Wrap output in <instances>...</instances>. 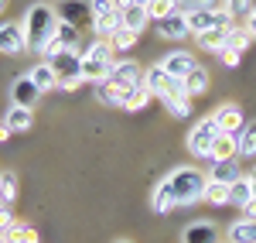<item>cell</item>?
Segmentation results:
<instances>
[{"label":"cell","mask_w":256,"mask_h":243,"mask_svg":"<svg viewBox=\"0 0 256 243\" xmlns=\"http://www.w3.org/2000/svg\"><path fill=\"white\" fill-rule=\"evenodd\" d=\"M92 18H106V14H120V0H89Z\"/></svg>","instance_id":"obj_38"},{"label":"cell","mask_w":256,"mask_h":243,"mask_svg":"<svg viewBox=\"0 0 256 243\" xmlns=\"http://www.w3.org/2000/svg\"><path fill=\"white\" fill-rule=\"evenodd\" d=\"M154 28H158L160 38L168 41H184L192 35V28H188V18H184V11H174V14H168V18L154 21Z\"/></svg>","instance_id":"obj_10"},{"label":"cell","mask_w":256,"mask_h":243,"mask_svg":"<svg viewBox=\"0 0 256 243\" xmlns=\"http://www.w3.org/2000/svg\"><path fill=\"white\" fill-rule=\"evenodd\" d=\"M212 117H216L218 130H226V134H239V130H242V123H246V117H242V106H236V103H222Z\"/></svg>","instance_id":"obj_14"},{"label":"cell","mask_w":256,"mask_h":243,"mask_svg":"<svg viewBox=\"0 0 256 243\" xmlns=\"http://www.w3.org/2000/svg\"><path fill=\"white\" fill-rule=\"evenodd\" d=\"M218 134H222V130H218L216 117H202V120L188 130V141H184L188 154H192V158H212V144H216Z\"/></svg>","instance_id":"obj_5"},{"label":"cell","mask_w":256,"mask_h":243,"mask_svg":"<svg viewBox=\"0 0 256 243\" xmlns=\"http://www.w3.org/2000/svg\"><path fill=\"white\" fill-rule=\"evenodd\" d=\"M55 38L62 41V48L65 52H79V41H82V28H76V24H68V21L58 18V35Z\"/></svg>","instance_id":"obj_25"},{"label":"cell","mask_w":256,"mask_h":243,"mask_svg":"<svg viewBox=\"0 0 256 243\" xmlns=\"http://www.w3.org/2000/svg\"><path fill=\"white\" fill-rule=\"evenodd\" d=\"M144 86L150 89V96H158L160 103L164 100H174V96H188L184 93V79H174L171 72H164L158 65H150V69H144Z\"/></svg>","instance_id":"obj_4"},{"label":"cell","mask_w":256,"mask_h":243,"mask_svg":"<svg viewBox=\"0 0 256 243\" xmlns=\"http://www.w3.org/2000/svg\"><path fill=\"white\" fill-rule=\"evenodd\" d=\"M0 243H7V236H4V233H0Z\"/></svg>","instance_id":"obj_48"},{"label":"cell","mask_w":256,"mask_h":243,"mask_svg":"<svg viewBox=\"0 0 256 243\" xmlns=\"http://www.w3.org/2000/svg\"><path fill=\"white\" fill-rule=\"evenodd\" d=\"M14 199H18V175L14 171H0V202L14 205Z\"/></svg>","instance_id":"obj_31"},{"label":"cell","mask_w":256,"mask_h":243,"mask_svg":"<svg viewBox=\"0 0 256 243\" xmlns=\"http://www.w3.org/2000/svg\"><path fill=\"white\" fill-rule=\"evenodd\" d=\"M31 79H34V86L41 89V96L48 93V89H58V76H55V69H52V62H38L31 72H28Z\"/></svg>","instance_id":"obj_20"},{"label":"cell","mask_w":256,"mask_h":243,"mask_svg":"<svg viewBox=\"0 0 256 243\" xmlns=\"http://www.w3.org/2000/svg\"><path fill=\"white\" fill-rule=\"evenodd\" d=\"M195 65H198V62H195L192 52H168V55L160 59V69H164V72H171L174 79H184Z\"/></svg>","instance_id":"obj_15"},{"label":"cell","mask_w":256,"mask_h":243,"mask_svg":"<svg viewBox=\"0 0 256 243\" xmlns=\"http://www.w3.org/2000/svg\"><path fill=\"white\" fill-rule=\"evenodd\" d=\"M242 219H256V199L250 205H242Z\"/></svg>","instance_id":"obj_42"},{"label":"cell","mask_w":256,"mask_h":243,"mask_svg":"<svg viewBox=\"0 0 256 243\" xmlns=\"http://www.w3.org/2000/svg\"><path fill=\"white\" fill-rule=\"evenodd\" d=\"M137 31H130V28H120L116 35H113V38H110V45H113V52H130V48H134V45H137Z\"/></svg>","instance_id":"obj_35"},{"label":"cell","mask_w":256,"mask_h":243,"mask_svg":"<svg viewBox=\"0 0 256 243\" xmlns=\"http://www.w3.org/2000/svg\"><path fill=\"white\" fill-rule=\"evenodd\" d=\"M226 38H229V28H212V31H205V35H198V48H202V52H222V48H226Z\"/></svg>","instance_id":"obj_24"},{"label":"cell","mask_w":256,"mask_h":243,"mask_svg":"<svg viewBox=\"0 0 256 243\" xmlns=\"http://www.w3.org/2000/svg\"><path fill=\"white\" fill-rule=\"evenodd\" d=\"M253 202V185H250V175H242L239 182H232V192H229V205H250Z\"/></svg>","instance_id":"obj_28"},{"label":"cell","mask_w":256,"mask_h":243,"mask_svg":"<svg viewBox=\"0 0 256 243\" xmlns=\"http://www.w3.org/2000/svg\"><path fill=\"white\" fill-rule=\"evenodd\" d=\"M250 185H253V199H256V168L250 171Z\"/></svg>","instance_id":"obj_45"},{"label":"cell","mask_w":256,"mask_h":243,"mask_svg":"<svg viewBox=\"0 0 256 243\" xmlns=\"http://www.w3.org/2000/svg\"><path fill=\"white\" fill-rule=\"evenodd\" d=\"M0 52L4 55H24L28 52L24 24L20 21H0Z\"/></svg>","instance_id":"obj_9"},{"label":"cell","mask_w":256,"mask_h":243,"mask_svg":"<svg viewBox=\"0 0 256 243\" xmlns=\"http://www.w3.org/2000/svg\"><path fill=\"white\" fill-rule=\"evenodd\" d=\"M116 243H130V240H116Z\"/></svg>","instance_id":"obj_49"},{"label":"cell","mask_w":256,"mask_h":243,"mask_svg":"<svg viewBox=\"0 0 256 243\" xmlns=\"http://www.w3.org/2000/svg\"><path fill=\"white\" fill-rule=\"evenodd\" d=\"M4 123L10 127V134H24V130H31V123H34V110H31V106H10L7 117H4Z\"/></svg>","instance_id":"obj_18"},{"label":"cell","mask_w":256,"mask_h":243,"mask_svg":"<svg viewBox=\"0 0 256 243\" xmlns=\"http://www.w3.org/2000/svg\"><path fill=\"white\" fill-rule=\"evenodd\" d=\"M184 18H188V28H192L195 38L212 31V28H232L236 24V14H216L208 7H192V11H184Z\"/></svg>","instance_id":"obj_7"},{"label":"cell","mask_w":256,"mask_h":243,"mask_svg":"<svg viewBox=\"0 0 256 243\" xmlns=\"http://www.w3.org/2000/svg\"><path fill=\"white\" fill-rule=\"evenodd\" d=\"M205 185H208V175H202L198 168H174L164 182H160V188L171 195V202L174 205H195L205 199Z\"/></svg>","instance_id":"obj_1"},{"label":"cell","mask_w":256,"mask_h":243,"mask_svg":"<svg viewBox=\"0 0 256 243\" xmlns=\"http://www.w3.org/2000/svg\"><path fill=\"white\" fill-rule=\"evenodd\" d=\"M181 243H218L216 223H205V219L188 223V226H184V233H181Z\"/></svg>","instance_id":"obj_16"},{"label":"cell","mask_w":256,"mask_h":243,"mask_svg":"<svg viewBox=\"0 0 256 243\" xmlns=\"http://www.w3.org/2000/svg\"><path fill=\"white\" fill-rule=\"evenodd\" d=\"M164 106H168V113L171 117H178V120H188L192 117V96H174V100H164Z\"/></svg>","instance_id":"obj_34"},{"label":"cell","mask_w":256,"mask_h":243,"mask_svg":"<svg viewBox=\"0 0 256 243\" xmlns=\"http://www.w3.org/2000/svg\"><path fill=\"white\" fill-rule=\"evenodd\" d=\"M246 28L253 31V38H256V4H253V7H250V18H246Z\"/></svg>","instance_id":"obj_41"},{"label":"cell","mask_w":256,"mask_h":243,"mask_svg":"<svg viewBox=\"0 0 256 243\" xmlns=\"http://www.w3.org/2000/svg\"><path fill=\"white\" fill-rule=\"evenodd\" d=\"M226 45H229V48H236V52H246V48L253 45V31H250L246 24H232V28H229Z\"/></svg>","instance_id":"obj_29"},{"label":"cell","mask_w":256,"mask_h":243,"mask_svg":"<svg viewBox=\"0 0 256 243\" xmlns=\"http://www.w3.org/2000/svg\"><path fill=\"white\" fill-rule=\"evenodd\" d=\"M4 11H7V0H0V14H4Z\"/></svg>","instance_id":"obj_47"},{"label":"cell","mask_w":256,"mask_h":243,"mask_svg":"<svg viewBox=\"0 0 256 243\" xmlns=\"http://www.w3.org/2000/svg\"><path fill=\"white\" fill-rule=\"evenodd\" d=\"M242 175H239V161H212V171H208V182H218V185H232L239 182Z\"/></svg>","instance_id":"obj_19"},{"label":"cell","mask_w":256,"mask_h":243,"mask_svg":"<svg viewBox=\"0 0 256 243\" xmlns=\"http://www.w3.org/2000/svg\"><path fill=\"white\" fill-rule=\"evenodd\" d=\"M208 86H212V76L202 69V65H195L188 76H184V93L195 100V96H202V93H208Z\"/></svg>","instance_id":"obj_23"},{"label":"cell","mask_w":256,"mask_h":243,"mask_svg":"<svg viewBox=\"0 0 256 243\" xmlns=\"http://www.w3.org/2000/svg\"><path fill=\"white\" fill-rule=\"evenodd\" d=\"M38 100H41V89L34 86L31 76H18V79L10 82V106H31L34 110Z\"/></svg>","instance_id":"obj_11"},{"label":"cell","mask_w":256,"mask_h":243,"mask_svg":"<svg viewBox=\"0 0 256 243\" xmlns=\"http://www.w3.org/2000/svg\"><path fill=\"white\" fill-rule=\"evenodd\" d=\"M58 4H65V0H58Z\"/></svg>","instance_id":"obj_50"},{"label":"cell","mask_w":256,"mask_h":243,"mask_svg":"<svg viewBox=\"0 0 256 243\" xmlns=\"http://www.w3.org/2000/svg\"><path fill=\"white\" fill-rule=\"evenodd\" d=\"M229 192H232V185L208 182V185H205V199H202V202H208V205H229Z\"/></svg>","instance_id":"obj_32"},{"label":"cell","mask_w":256,"mask_h":243,"mask_svg":"<svg viewBox=\"0 0 256 243\" xmlns=\"http://www.w3.org/2000/svg\"><path fill=\"white\" fill-rule=\"evenodd\" d=\"M79 65H82V79L86 82H106L110 79V72H113V65H116V52H113V45L110 41L96 38L89 48H82L79 52Z\"/></svg>","instance_id":"obj_3"},{"label":"cell","mask_w":256,"mask_h":243,"mask_svg":"<svg viewBox=\"0 0 256 243\" xmlns=\"http://www.w3.org/2000/svg\"><path fill=\"white\" fill-rule=\"evenodd\" d=\"M150 205H154V212H158V216H164V212H171V209H174V202H171V195H168V192H164V188H154V195H150Z\"/></svg>","instance_id":"obj_37"},{"label":"cell","mask_w":256,"mask_h":243,"mask_svg":"<svg viewBox=\"0 0 256 243\" xmlns=\"http://www.w3.org/2000/svg\"><path fill=\"white\" fill-rule=\"evenodd\" d=\"M58 18L68 21V24H76V28H92V11H89V0H65L58 7Z\"/></svg>","instance_id":"obj_13"},{"label":"cell","mask_w":256,"mask_h":243,"mask_svg":"<svg viewBox=\"0 0 256 243\" xmlns=\"http://www.w3.org/2000/svg\"><path fill=\"white\" fill-rule=\"evenodd\" d=\"M120 21H123V28H130V31L140 35L150 24V11L140 7V4H130V0H120Z\"/></svg>","instance_id":"obj_12"},{"label":"cell","mask_w":256,"mask_h":243,"mask_svg":"<svg viewBox=\"0 0 256 243\" xmlns=\"http://www.w3.org/2000/svg\"><path fill=\"white\" fill-rule=\"evenodd\" d=\"M218 62H222L226 69H239V62H242V52H236V48H229V45H226V48L218 52Z\"/></svg>","instance_id":"obj_39"},{"label":"cell","mask_w":256,"mask_h":243,"mask_svg":"<svg viewBox=\"0 0 256 243\" xmlns=\"http://www.w3.org/2000/svg\"><path fill=\"white\" fill-rule=\"evenodd\" d=\"M239 137V158H256V120H246Z\"/></svg>","instance_id":"obj_26"},{"label":"cell","mask_w":256,"mask_h":243,"mask_svg":"<svg viewBox=\"0 0 256 243\" xmlns=\"http://www.w3.org/2000/svg\"><path fill=\"white\" fill-rule=\"evenodd\" d=\"M181 7H184V11H192V7H205V0H181Z\"/></svg>","instance_id":"obj_43"},{"label":"cell","mask_w":256,"mask_h":243,"mask_svg":"<svg viewBox=\"0 0 256 243\" xmlns=\"http://www.w3.org/2000/svg\"><path fill=\"white\" fill-rule=\"evenodd\" d=\"M130 4H140V7H147V4H150V0H130Z\"/></svg>","instance_id":"obj_46"},{"label":"cell","mask_w":256,"mask_h":243,"mask_svg":"<svg viewBox=\"0 0 256 243\" xmlns=\"http://www.w3.org/2000/svg\"><path fill=\"white\" fill-rule=\"evenodd\" d=\"M7 137H10V127H7V123H0V144L7 141Z\"/></svg>","instance_id":"obj_44"},{"label":"cell","mask_w":256,"mask_h":243,"mask_svg":"<svg viewBox=\"0 0 256 243\" xmlns=\"http://www.w3.org/2000/svg\"><path fill=\"white\" fill-rule=\"evenodd\" d=\"M44 62H52V69H55V76H58V89H65V93H76L82 82H86L76 52H58L55 59H44Z\"/></svg>","instance_id":"obj_6"},{"label":"cell","mask_w":256,"mask_h":243,"mask_svg":"<svg viewBox=\"0 0 256 243\" xmlns=\"http://www.w3.org/2000/svg\"><path fill=\"white\" fill-rule=\"evenodd\" d=\"M147 103H150V89H147V86L120 89V110H144Z\"/></svg>","instance_id":"obj_22"},{"label":"cell","mask_w":256,"mask_h":243,"mask_svg":"<svg viewBox=\"0 0 256 243\" xmlns=\"http://www.w3.org/2000/svg\"><path fill=\"white\" fill-rule=\"evenodd\" d=\"M92 93H96L99 103H106V106H120V89L113 86V82H96Z\"/></svg>","instance_id":"obj_36"},{"label":"cell","mask_w":256,"mask_h":243,"mask_svg":"<svg viewBox=\"0 0 256 243\" xmlns=\"http://www.w3.org/2000/svg\"><path fill=\"white\" fill-rule=\"evenodd\" d=\"M226 243H256V219H236L226 229Z\"/></svg>","instance_id":"obj_21"},{"label":"cell","mask_w":256,"mask_h":243,"mask_svg":"<svg viewBox=\"0 0 256 243\" xmlns=\"http://www.w3.org/2000/svg\"><path fill=\"white\" fill-rule=\"evenodd\" d=\"M4 236H7V243H38V229L28 223H14Z\"/></svg>","instance_id":"obj_30"},{"label":"cell","mask_w":256,"mask_h":243,"mask_svg":"<svg viewBox=\"0 0 256 243\" xmlns=\"http://www.w3.org/2000/svg\"><path fill=\"white\" fill-rule=\"evenodd\" d=\"M20 24H24L28 52H44V45L58 35V11H52L48 4H31Z\"/></svg>","instance_id":"obj_2"},{"label":"cell","mask_w":256,"mask_h":243,"mask_svg":"<svg viewBox=\"0 0 256 243\" xmlns=\"http://www.w3.org/2000/svg\"><path fill=\"white\" fill-rule=\"evenodd\" d=\"M232 158H239V137L222 130L216 137V144H212V158L208 161H232Z\"/></svg>","instance_id":"obj_17"},{"label":"cell","mask_w":256,"mask_h":243,"mask_svg":"<svg viewBox=\"0 0 256 243\" xmlns=\"http://www.w3.org/2000/svg\"><path fill=\"white\" fill-rule=\"evenodd\" d=\"M147 11H150V21H160L168 14H174V11H184V7H181V0H150Z\"/></svg>","instance_id":"obj_33"},{"label":"cell","mask_w":256,"mask_h":243,"mask_svg":"<svg viewBox=\"0 0 256 243\" xmlns=\"http://www.w3.org/2000/svg\"><path fill=\"white\" fill-rule=\"evenodd\" d=\"M120 28H123V21H120V14H106V18H92V31H96V38L110 41L113 35H116Z\"/></svg>","instance_id":"obj_27"},{"label":"cell","mask_w":256,"mask_h":243,"mask_svg":"<svg viewBox=\"0 0 256 243\" xmlns=\"http://www.w3.org/2000/svg\"><path fill=\"white\" fill-rule=\"evenodd\" d=\"M116 89H134V86H144V69H140L134 59H116L113 65V72H110V79Z\"/></svg>","instance_id":"obj_8"},{"label":"cell","mask_w":256,"mask_h":243,"mask_svg":"<svg viewBox=\"0 0 256 243\" xmlns=\"http://www.w3.org/2000/svg\"><path fill=\"white\" fill-rule=\"evenodd\" d=\"M14 223H18V216H14V209H10V205H4V202H0V233H7V229H10Z\"/></svg>","instance_id":"obj_40"}]
</instances>
